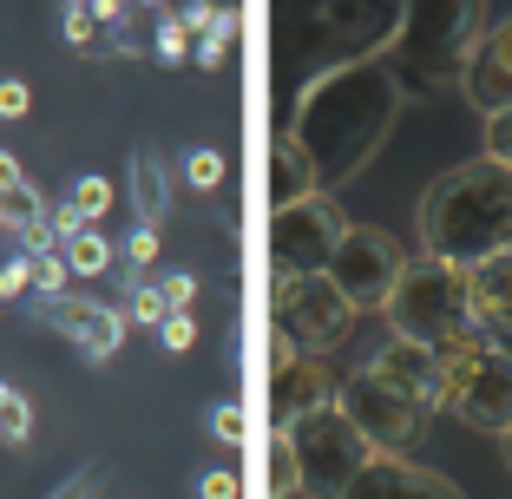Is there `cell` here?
Returning <instances> with one entry per match:
<instances>
[{
	"label": "cell",
	"mask_w": 512,
	"mask_h": 499,
	"mask_svg": "<svg viewBox=\"0 0 512 499\" xmlns=\"http://www.w3.org/2000/svg\"><path fill=\"white\" fill-rule=\"evenodd\" d=\"M125 178H132L138 224H165V211H171V171H165V158L151 152V145H138L132 165H125Z\"/></svg>",
	"instance_id": "cell-17"
},
{
	"label": "cell",
	"mask_w": 512,
	"mask_h": 499,
	"mask_svg": "<svg viewBox=\"0 0 512 499\" xmlns=\"http://www.w3.org/2000/svg\"><path fill=\"white\" fill-rule=\"evenodd\" d=\"M243 493V480L230 467H217V473H204V480H197V499H237Z\"/></svg>",
	"instance_id": "cell-39"
},
{
	"label": "cell",
	"mask_w": 512,
	"mask_h": 499,
	"mask_svg": "<svg viewBox=\"0 0 512 499\" xmlns=\"http://www.w3.org/2000/svg\"><path fill=\"white\" fill-rule=\"evenodd\" d=\"M46 224H53V237L66 243V237H73V230H86V217H79L73 204H46Z\"/></svg>",
	"instance_id": "cell-40"
},
{
	"label": "cell",
	"mask_w": 512,
	"mask_h": 499,
	"mask_svg": "<svg viewBox=\"0 0 512 499\" xmlns=\"http://www.w3.org/2000/svg\"><path fill=\"white\" fill-rule=\"evenodd\" d=\"M270 296H276V329H283L302 355H329V348H342L348 329H355V316H362V309L329 283V270L276 276Z\"/></svg>",
	"instance_id": "cell-9"
},
{
	"label": "cell",
	"mask_w": 512,
	"mask_h": 499,
	"mask_svg": "<svg viewBox=\"0 0 512 499\" xmlns=\"http://www.w3.org/2000/svg\"><path fill=\"white\" fill-rule=\"evenodd\" d=\"M27 289H33V270H27V250H20V257L0 263V303H14V296H27Z\"/></svg>",
	"instance_id": "cell-36"
},
{
	"label": "cell",
	"mask_w": 512,
	"mask_h": 499,
	"mask_svg": "<svg viewBox=\"0 0 512 499\" xmlns=\"http://www.w3.org/2000/svg\"><path fill=\"white\" fill-rule=\"evenodd\" d=\"M165 316H171V303L158 296V283H145L138 270H125V329H132V322L138 329H158Z\"/></svg>",
	"instance_id": "cell-20"
},
{
	"label": "cell",
	"mask_w": 512,
	"mask_h": 499,
	"mask_svg": "<svg viewBox=\"0 0 512 499\" xmlns=\"http://www.w3.org/2000/svg\"><path fill=\"white\" fill-rule=\"evenodd\" d=\"M7 184H20V165H14L7 152H0V191H7Z\"/></svg>",
	"instance_id": "cell-41"
},
{
	"label": "cell",
	"mask_w": 512,
	"mask_h": 499,
	"mask_svg": "<svg viewBox=\"0 0 512 499\" xmlns=\"http://www.w3.org/2000/svg\"><path fill=\"white\" fill-rule=\"evenodd\" d=\"M79 7H92V0H66V14H79Z\"/></svg>",
	"instance_id": "cell-43"
},
{
	"label": "cell",
	"mask_w": 512,
	"mask_h": 499,
	"mask_svg": "<svg viewBox=\"0 0 512 499\" xmlns=\"http://www.w3.org/2000/svg\"><path fill=\"white\" fill-rule=\"evenodd\" d=\"M512 237V165L499 158H467L440 171L421 197V257L440 263H473L499 257Z\"/></svg>",
	"instance_id": "cell-2"
},
{
	"label": "cell",
	"mask_w": 512,
	"mask_h": 499,
	"mask_svg": "<svg viewBox=\"0 0 512 499\" xmlns=\"http://www.w3.org/2000/svg\"><path fill=\"white\" fill-rule=\"evenodd\" d=\"M217 14H224L217 0H184V7H178V20H184V27H191V40H204V33L217 27Z\"/></svg>",
	"instance_id": "cell-37"
},
{
	"label": "cell",
	"mask_w": 512,
	"mask_h": 499,
	"mask_svg": "<svg viewBox=\"0 0 512 499\" xmlns=\"http://www.w3.org/2000/svg\"><path fill=\"white\" fill-rule=\"evenodd\" d=\"M99 493H106V473H99V467H79L73 480L53 486V499H99Z\"/></svg>",
	"instance_id": "cell-34"
},
{
	"label": "cell",
	"mask_w": 512,
	"mask_h": 499,
	"mask_svg": "<svg viewBox=\"0 0 512 499\" xmlns=\"http://www.w3.org/2000/svg\"><path fill=\"white\" fill-rule=\"evenodd\" d=\"M27 434H33V401L20 388H7V401H0V440H7V447H20Z\"/></svg>",
	"instance_id": "cell-26"
},
{
	"label": "cell",
	"mask_w": 512,
	"mask_h": 499,
	"mask_svg": "<svg viewBox=\"0 0 512 499\" xmlns=\"http://www.w3.org/2000/svg\"><path fill=\"white\" fill-rule=\"evenodd\" d=\"M460 92H467V106L480 112V119H493V112L512 106V14L480 33V53H473Z\"/></svg>",
	"instance_id": "cell-15"
},
{
	"label": "cell",
	"mask_w": 512,
	"mask_h": 499,
	"mask_svg": "<svg viewBox=\"0 0 512 499\" xmlns=\"http://www.w3.org/2000/svg\"><path fill=\"white\" fill-rule=\"evenodd\" d=\"M0 237H14V230H7V217H0Z\"/></svg>",
	"instance_id": "cell-45"
},
{
	"label": "cell",
	"mask_w": 512,
	"mask_h": 499,
	"mask_svg": "<svg viewBox=\"0 0 512 499\" xmlns=\"http://www.w3.org/2000/svg\"><path fill=\"white\" fill-rule=\"evenodd\" d=\"M66 46H73V53H99V46H106V27L79 7V14H66Z\"/></svg>",
	"instance_id": "cell-31"
},
{
	"label": "cell",
	"mask_w": 512,
	"mask_h": 499,
	"mask_svg": "<svg viewBox=\"0 0 512 499\" xmlns=\"http://www.w3.org/2000/svg\"><path fill=\"white\" fill-rule=\"evenodd\" d=\"M151 60L158 66H184L191 60V27H184L178 14H158V27H151Z\"/></svg>",
	"instance_id": "cell-23"
},
{
	"label": "cell",
	"mask_w": 512,
	"mask_h": 499,
	"mask_svg": "<svg viewBox=\"0 0 512 499\" xmlns=\"http://www.w3.org/2000/svg\"><path fill=\"white\" fill-rule=\"evenodd\" d=\"M289 447H296L302 493H309V499H342L348 486L362 480V467L375 460L368 434L348 421L335 401H329V408H316V414H302V421L289 427Z\"/></svg>",
	"instance_id": "cell-6"
},
{
	"label": "cell",
	"mask_w": 512,
	"mask_h": 499,
	"mask_svg": "<svg viewBox=\"0 0 512 499\" xmlns=\"http://www.w3.org/2000/svg\"><path fill=\"white\" fill-rule=\"evenodd\" d=\"M33 316L53 322L86 362H112L119 342H125V309L92 303V296H33Z\"/></svg>",
	"instance_id": "cell-13"
},
{
	"label": "cell",
	"mask_w": 512,
	"mask_h": 499,
	"mask_svg": "<svg viewBox=\"0 0 512 499\" xmlns=\"http://www.w3.org/2000/svg\"><path fill=\"white\" fill-rule=\"evenodd\" d=\"M270 197L276 204H296V197H316V171H309V158L296 152V138H276V158H270Z\"/></svg>",
	"instance_id": "cell-18"
},
{
	"label": "cell",
	"mask_w": 512,
	"mask_h": 499,
	"mask_svg": "<svg viewBox=\"0 0 512 499\" xmlns=\"http://www.w3.org/2000/svg\"><path fill=\"white\" fill-rule=\"evenodd\" d=\"M381 316L394 322L401 342H421L440 348L453 335L473 329V303H467V270L460 263H440V257H407L401 276H394Z\"/></svg>",
	"instance_id": "cell-5"
},
{
	"label": "cell",
	"mask_w": 512,
	"mask_h": 499,
	"mask_svg": "<svg viewBox=\"0 0 512 499\" xmlns=\"http://www.w3.org/2000/svg\"><path fill=\"white\" fill-rule=\"evenodd\" d=\"M342 499H467L453 480H440L434 467L421 460H401V454H375L362 467V480L348 486Z\"/></svg>",
	"instance_id": "cell-14"
},
{
	"label": "cell",
	"mask_w": 512,
	"mask_h": 499,
	"mask_svg": "<svg viewBox=\"0 0 512 499\" xmlns=\"http://www.w3.org/2000/svg\"><path fill=\"white\" fill-rule=\"evenodd\" d=\"M66 204H73V211L86 217V224H106V211L119 204V197H112V184L99 178V171H86V178H73V191H66Z\"/></svg>",
	"instance_id": "cell-22"
},
{
	"label": "cell",
	"mask_w": 512,
	"mask_h": 499,
	"mask_svg": "<svg viewBox=\"0 0 512 499\" xmlns=\"http://www.w3.org/2000/svg\"><path fill=\"white\" fill-rule=\"evenodd\" d=\"M27 270H33V289H40V296H66V257L60 250H40V257H27Z\"/></svg>",
	"instance_id": "cell-29"
},
{
	"label": "cell",
	"mask_w": 512,
	"mask_h": 499,
	"mask_svg": "<svg viewBox=\"0 0 512 499\" xmlns=\"http://www.w3.org/2000/svg\"><path fill=\"white\" fill-rule=\"evenodd\" d=\"M283 27L309 33V46H329L342 60H368V53H388L401 0H283Z\"/></svg>",
	"instance_id": "cell-7"
},
{
	"label": "cell",
	"mask_w": 512,
	"mask_h": 499,
	"mask_svg": "<svg viewBox=\"0 0 512 499\" xmlns=\"http://www.w3.org/2000/svg\"><path fill=\"white\" fill-rule=\"evenodd\" d=\"M151 283H158V296H165L171 309H191L197 303V276L191 270H165V276H151Z\"/></svg>",
	"instance_id": "cell-33"
},
{
	"label": "cell",
	"mask_w": 512,
	"mask_h": 499,
	"mask_svg": "<svg viewBox=\"0 0 512 499\" xmlns=\"http://www.w3.org/2000/svg\"><path fill=\"white\" fill-rule=\"evenodd\" d=\"M27 112H33L27 79H0V119H27Z\"/></svg>",
	"instance_id": "cell-38"
},
{
	"label": "cell",
	"mask_w": 512,
	"mask_h": 499,
	"mask_svg": "<svg viewBox=\"0 0 512 499\" xmlns=\"http://www.w3.org/2000/svg\"><path fill=\"white\" fill-rule=\"evenodd\" d=\"M401 263H407V250L388 237V230L348 224L342 243H335V257H329V283L342 289L355 309H381L388 289H394V276H401Z\"/></svg>",
	"instance_id": "cell-11"
},
{
	"label": "cell",
	"mask_w": 512,
	"mask_h": 499,
	"mask_svg": "<svg viewBox=\"0 0 512 499\" xmlns=\"http://www.w3.org/2000/svg\"><path fill=\"white\" fill-rule=\"evenodd\" d=\"M211 434L224 440V447H243V440H250V414H243L237 401H217L211 408Z\"/></svg>",
	"instance_id": "cell-30"
},
{
	"label": "cell",
	"mask_w": 512,
	"mask_h": 499,
	"mask_svg": "<svg viewBox=\"0 0 512 499\" xmlns=\"http://www.w3.org/2000/svg\"><path fill=\"white\" fill-rule=\"evenodd\" d=\"M302 493V467H296V447H289V427L270 434V499H296Z\"/></svg>",
	"instance_id": "cell-21"
},
{
	"label": "cell",
	"mask_w": 512,
	"mask_h": 499,
	"mask_svg": "<svg viewBox=\"0 0 512 499\" xmlns=\"http://www.w3.org/2000/svg\"><path fill=\"white\" fill-rule=\"evenodd\" d=\"M119 250H125V270H138V276L158 270V250H165V243H158V224H138L132 237L119 243Z\"/></svg>",
	"instance_id": "cell-28"
},
{
	"label": "cell",
	"mask_w": 512,
	"mask_h": 499,
	"mask_svg": "<svg viewBox=\"0 0 512 499\" xmlns=\"http://www.w3.org/2000/svg\"><path fill=\"white\" fill-rule=\"evenodd\" d=\"M335 401V375L322 368V355H302L283 329H270V421L296 427L302 414H316Z\"/></svg>",
	"instance_id": "cell-12"
},
{
	"label": "cell",
	"mask_w": 512,
	"mask_h": 499,
	"mask_svg": "<svg viewBox=\"0 0 512 499\" xmlns=\"http://www.w3.org/2000/svg\"><path fill=\"white\" fill-rule=\"evenodd\" d=\"M158 342H165L171 355H184V348L197 342V316H191V309H171V316L158 322Z\"/></svg>",
	"instance_id": "cell-32"
},
{
	"label": "cell",
	"mask_w": 512,
	"mask_h": 499,
	"mask_svg": "<svg viewBox=\"0 0 512 499\" xmlns=\"http://www.w3.org/2000/svg\"><path fill=\"white\" fill-rule=\"evenodd\" d=\"M486 158H499V165H512V106L486 119Z\"/></svg>",
	"instance_id": "cell-35"
},
{
	"label": "cell",
	"mask_w": 512,
	"mask_h": 499,
	"mask_svg": "<svg viewBox=\"0 0 512 499\" xmlns=\"http://www.w3.org/2000/svg\"><path fill=\"white\" fill-rule=\"evenodd\" d=\"M440 355V408L453 421L480 427V434H506L512 427V355L486 329H467L434 348Z\"/></svg>",
	"instance_id": "cell-4"
},
{
	"label": "cell",
	"mask_w": 512,
	"mask_h": 499,
	"mask_svg": "<svg viewBox=\"0 0 512 499\" xmlns=\"http://www.w3.org/2000/svg\"><path fill=\"white\" fill-rule=\"evenodd\" d=\"M60 257H66V270H73V276H106L112 270V243H106V230H99V224H86V230H73V237L60 243Z\"/></svg>",
	"instance_id": "cell-19"
},
{
	"label": "cell",
	"mask_w": 512,
	"mask_h": 499,
	"mask_svg": "<svg viewBox=\"0 0 512 499\" xmlns=\"http://www.w3.org/2000/svg\"><path fill=\"white\" fill-rule=\"evenodd\" d=\"M407 106V79L394 73L388 53H368V60H342L329 73H316L296 92V112H289L283 132L296 138V152L316 171V191H342L348 178H362L368 158L388 145L394 119Z\"/></svg>",
	"instance_id": "cell-1"
},
{
	"label": "cell",
	"mask_w": 512,
	"mask_h": 499,
	"mask_svg": "<svg viewBox=\"0 0 512 499\" xmlns=\"http://www.w3.org/2000/svg\"><path fill=\"white\" fill-rule=\"evenodd\" d=\"M0 401H7V381H0Z\"/></svg>",
	"instance_id": "cell-46"
},
{
	"label": "cell",
	"mask_w": 512,
	"mask_h": 499,
	"mask_svg": "<svg viewBox=\"0 0 512 499\" xmlns=\"http://www.w3.org/2000/svg\"><path fill=\"white\" fill-rule=\"evenodd\" d=\"M184 184L217 191V184H224V152H217V145H191V152H184Z\"/></svg>",
	"instance_id": "cell-25"
},
{
	"label": "cell",
	"mask_w": 512,
	"mask_h": 499,
	"mask_svg": "<svg viewBox=\"0 0 512 499\" xmlns=\"http://www.w3.org/2000/svg\"><path fill=\"white\" fill-rule=\"evenodd\" d=\"M486 33V0H401V27L388 40V60L401 79L427 92H460Z\"/></svg>",
	"instance_id": "cell-3"
},
{
	"label": "cell",
	"mask_w": 512,
	"mask_h": 499,
	"mask_svg": "<svg viewBox=\"0 0 512 499\" xmlns=\"http://www.w3.org/2000/svg\"><path fill=\"white\" fill-rule=\"evenodd\" d=\"M499 447H506V467H512V427H506V434H499Z\"/></svg>",
	"instance_id": "cell-42"
},
{
	"label": "cell",
	"mask_w": 512,
	"mask_h": 499,
	"mask_svg": "<svg viewBox=\"0 0 512 499\" xmlns=\"http://www.w3.org/2000/svg\"><path fill=\"white\" fill-rule=\"evenodd\" d=\"M342 230H348V217L329 204V191L296 197V204H276V211H270V263H276V276L329 270Z\"/></svg>",
	"instance_id": "cell-10"
},
{
	"label": "cell",
	"mask_w": 512,
	"mask_h": 499,
	"mask_svg": "<svg viewBox=\"0 0 512 499\" xmlns=\"http://www.w3.org/2000/svg\"><path fill=\"white\" fill-rule=\"evenodd\" d=\"M335 408L362 427L375 454H414V447L427 440V421H434V408L407 401V394L388 388L375 368H355V375L335 381Z\"/></svg>",
	"instance_id": "cell-8"
},
{
	"label": "cell",
	"mask_w": 512,
	"mask_h": 499,
	"mask_svg": "<svg viewBox=\"0 0 512 499\" xmlns=\"http://www.w3.org/2000/svg\"><path fill=\"white\" fill-rule=\"evenodd\" d=\"M132 7H171V0H132Z\"/></svg>",
	"instance_id": "cell-44"
},
{
	"label": "cell",
	"mask_w": 512,
	"mask_h": 499,
	"mask_svg": "<svg viewBox=\"0 0 512 499\" xmlns=\"http://www.w3.org/2000/svg\"><path fill=\"white\" fill-rule=\"evenodd\" d=\"M0 217H7V230H20V224H33V217H46V197L20 178V184H7V191H0Z\"/></svg>",
	"instance_id": "cell-24"
},
{
	"label": "cell",
	"mask_w": 512,
	"mask_h": 499,
	"mask_svg": "<svg viewBox=\"0 0 512 499\" xmlns=\"http://www.w3.org/2000/svg\"><path fill=\"white\" fill-rule=\"evenodd\" d=\"M506 257H512V237H506Z\"/></svg>",
	"instance_id": "cell-47"
},
{
	"label": "cell",
	"mask_w": 512,
	"mask_h": 499,
	"mask_svg": "<svg viewBox=\"0 0 512 499\" xmlns=\"http://www.w3.org/2000/svg\"><path fill=\"white\" fill-rule=\"evenodd\" d=\"M230 33H237V14L224 7V14H217V27L204 33V40H191V60H197V66H224V53H230Z\"/></svg>",
	"instance_id": "cell-27"
},
{
	"label": "cell",
	"mask_w": 512,
	"mask_h": 499,
	"mask_svg": "<svg viewBox=\"0 0 512 499\" xmlns=\"http://www.w3.org/2000/svg\"><path fill=\"white\" fill-rule=\"evenodd\" d=\"M368 368H375L388 388H401L407 401H421V408H440V355H434V348L401 342V335H394V342L381 348Z\"/></svg>",
	"instance_id": "cell-16"
}]
</instances>
